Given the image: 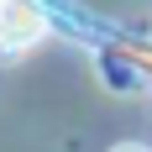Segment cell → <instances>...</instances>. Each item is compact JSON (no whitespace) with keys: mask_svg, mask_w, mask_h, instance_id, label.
Listing matches in <instances>:
<instances>
[{"mask_svg":"<svg viewBox=\"0 0 152 152\" xmlns=\"http://www.w3.org/2000/svg\"><path fill=\"white\" fill-rule=\"evenodd\" d=\"M47 31V16L37 5H0V47H31Z\"/></svg>","mask_w":152,"mask_h":152,"instance_id":"1","label":"cell"},{"mask_svg":"<svg viewBox=\"0 0 152 152\" xmlns=\"http://www.w3.org/2000/svg\"><path fill=\"white\" fill-rule=\"evenodd\" d=\"M115 152H147V147H137V142H121V147H115Z\"/></svg>","mask_w":152,"mask_h":152,"instance_id":"2","label":"cell"}]
</instances>
